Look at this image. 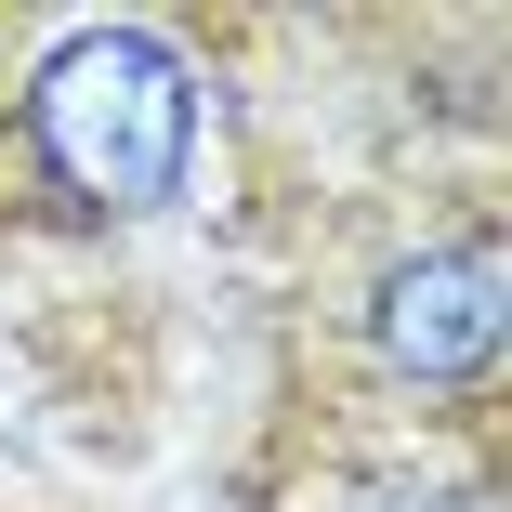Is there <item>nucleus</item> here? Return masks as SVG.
I'll list each match as a JSON object with an SVG mask.
<instances>
[{"instance_id": "obj_2", "label": "nucleus", "mask_w": 512, "mask_h": 512, "mask_svg": "<svg viewBox=\"0 0 512 512\" xmlns=\"http://www.w3.org/2000/svg\"><path fill=\"white\" fill-rule=\"evenodd\" d=\"M499 342H512V263L486 211L368 250V276L342 289V355L407 421H473L499 394Z\"/></svg>"}, {"instance_id": "obj_1", "label": "nucleus", "mask_w": 512, "mask_h": 512, "mask_svg": "<svg viewBox=\"0 0 512 512\" xmlns=\"http://www.w3.org/2000/svg\"><path fill=\"white\" fill-rule=\"evenodd\" d=\"M0 119H14V171H27L40 211H66V224H158L197 184L211 92H197L171 27L66 14V27H27L14 79H0Z\"/></svg>"}, {"instance_id": "obj_3", "label": "nucleus", "mask_w": 512, "mask_h": 512, "mask_svg": "<svg viewBox=\"0 0 512 512\" xmlns=\"http://www.w3.org/2000/svg\"><path fill=\"white\" fill-rule=\"evenodd\" d=\"M276 512H499V499H486V473H447V460H421V447L342 434V447H316V460L289 473Z\"/></svg>"}]
</instances>
